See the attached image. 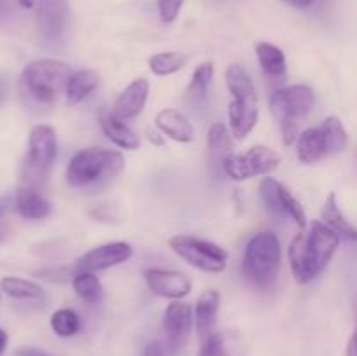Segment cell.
<instances>
[{
	"mask_svg": "<svg viewBox=\"0 0 357 356\" xmlns=\"http://www.w3.org/2000/svg\"><path fill=\"white\" fill-rule=\"evenodd\" d=\"M20 2L21 7H24V9H30V7L37 6V0H17Z\"/></svg>",
	"mask_w": 357,
	"mask_h": 356,
	"instance_id": "f35d334b",
	"label": "cell"
},
{
	"mask_svg": "<svg viewBox=\"0 0 357 356\" xmlns=\"http://www.w3.org/2000/svg\"><path fill=\"white\" fill-rule=\"evenodd\" d=\"M340 241V236L323 220H314L303 232L296 234L288 250L289 265L296 281L307 285L316 279L330 264Z\"/></svg>",
	"mask_w": 357,
	"mask_h": 356,
	"instance_id": "6da1fadb",
	"label": "cell"
},
{
	"mask_svg": "<svg viewBox=\"0 0 357 356\" xmlns=\"http://www.w3.org/2000/svg\"><path fill=\"white\" fill-rule=\"evenodd\" d=\"M257 58L261 72L271 79H284L286 75V56L278 45L271 42H258Z\"/></svg>",
	"mask_w": 357,
	"mask_h": 356,
	"instance_id": "cb8c5ba5",
	"label": "cell"
},
{
	"mask_svg": "<svg viewBox=\"0 0 357 356\" xmlns=\"http://www.w3.org/2000/svg\"><path fill=\"white\" fill-rule=\"evenodd\" d=\"M0 239H2V229H0Z\"/></svg>",
	"mask_w": 357,
	"mask_h": 356,
	"instance_id": "ab89813d",
	"label": "cell"
},
{
	"mask_svg": "<svg viewBox=\"0 0 357 356\" xmlns=\"http://www.w3.org/2000/svg\"><path fill=\"white\" fill-rule=\"evenodd\" d=\"M51 328L58 337H73L80 330V318L73 309H58L51 316Z\"/></svg>",
	"mask_w": 357,
	"mask_h": 356,
	"instance_id": "f1b7e54d",
	"label": "cell"
},
{
	"mask_svg": "<svg viewBox=\"0 0 357 356\" xmlns=\"http://www.w3.org/2000/svg\"><path fill=\"white\" fill-rule=\"evenodd\" d=\"M98 122H100L101 129L105 135L108 136L112 143L122 150H136L139 147V136L126 124V121L119 119L108 108L101 107L98 110Z\"/></svg>",
	"mask_w": 357,
	"mask_h": 356,
	"instance_id": "2e32d148",
	"label": "cell"
},
{
	"mask_svg": "<svg viewBox=\"0 0 357 356\" xmlns=\"http://www.w3.org/2000/svg\"><path fill=\"white\" fill-rule=\"evenodd\" d=\"M132 257V248L124 241H114V243L101 244V246L93 248L82 257L77 258L73 271H103V269L114 267V265L124 264Z\"/></svg>",
	"mask_w": 357,
	"mask_h": 356,
	"instance_id": "7c38bea8",
	"label": "cell"
},
{
	"mask_svg": "<svg viewBox=\"0 0 357 356\" xmlns=\"http://www.w3.org/2000/svg\"><path fill=\"white\" fill-rule=\"evenodd\" d=\"M194 327V309L185 302H173L167 306L164 313V332H166V344L171 355L180 351L187 344Z\"/></svg>",
	"mask_w": 357,
	"mask_h": 356,
	"instance_id": "4fadbf2b",
	"label": "cell"
},
{
	"mask_svg": "<svg viewBox=\"0 0 357 356\" xmlns=\"http://www.w3.org/2000/svg\"><path fill=\"white\" fill-rule=\"evenodd\" d=\"M68 14L66 0H37L35 20L40 37L45 42H58L65 35Z\"/></svg>",
	"mask_w": 357,
	"mask_h": 356,
	"instance_id": "8fae6325",
	"label": "cell"
},
{
	"mask_svg": "<svg viewBox=\"0 0 357 356\" xmlns=\"http://www.w3.org/2000/svg\"><path fill=\"white\" fill-rule=\"evenodd\" d=\"M7 98V80L0 79V107H2V103L6 101Z\"/></svg>",
	"mask_w": 357,
	"mask_h": 356,
	"instance_id": "74e56055",
	"label": "cell"
},
{
	"mask_svg": "<svg viewBox=\"0 0 357 356\" xmlns=\"http://www.w3.org/2000/svg\"><path fill=\"white\" fill-rule=\"evenodd\" d=\"M213 75H215V66L211 61H204L195 68V72L192 73V79L188 82L187 94L194 101L204 100L206 94H208L209 84H211Z\"/></svg>",
	"mask_w": 357,
	"mask_h": 356,
	"instance_id": "83f0119b",
	"label": "cell"
},
{
	"mask_svg": "<svg viewBox=\"0 0 357 356\" xmlns=\"http://www.w3.org/2000/svg\"><path fill=\"white\" fill-rule=\"evenodd\" d=\"M155 126L162 135L180 143H188L194 140V126L181 112L174 108H164L155 115Z\"/></svg>",
	"mask_w": 357,
	"mask_h": 356,
	"instance_id": "d6986e66",
	"label": "cell"
},
{
	"mask_svg": "<svg viewBox=\"0 0 357 356\" xmlns=\"http://www.w3.org/2000/svg\"><path fill=\"white\" fill-rule=\"evenodd\" d=\"M279 205H281L282 215L291 218L296 225L302 227V229H305V227L309 225V223H307V215L302 202H300L282 184L279 185Z\"/></svg>",
	"mask_w": 357,
	"mask_h": 356,
	"instance_id": "f546056e",
	"label": "cell"
},
{
	"mask_svg": "<svg viewBox=\"0 0 357 356\" xmlns=\"http://www.w3.org/2000/svg\"><path fill=\"white\" fill-rule=\"evenodd\" d=\"M7 342H9V335H7L6 330H2V328H0V355L6 351Z\"/></svg>",
	"mask_w": 357,
	"mask_h": 356,
	"instance_id": "8d00e7d4",
	"label": "cell"
},
{
	"mask_svg": "<svg viewBox=\"0 0 357 356\" xmlns=\"http://www.w3.org/2000/svg\"><path fill=\"white\" fill-rule=\"evenodd\" d=\"M347 356H357V328L354 330V334L351 335V339H349Z\"/></svg>",
	"mask_w": 357,
	"mask_h": 356,
	"instance_id": "e575fe53",
	"label": "cell"
},
{
	"mask_svg": "<svg viewBox=\"0 0 357 356\" xmlns=\"http://www.w3.org/2000/svg\"><path fill=\"white\" fill-rule=\"evenodd\" d=\"M149 290L155 295L164 299H183L190 293L192 281L187 274L180 271H169V269H145L143 272Z\"/></svg>",
	"mask_w": 357,
	"mask_h": 356,
	"instance_id": "5bb4252c",
	"label": "cell"
},
{
	"mask_svg": "<svg viewBox=\"0 0 357 356\" xmlns=\"http://www.w3.org/2000/svg\"><path fill=\"white\" fill-rule=\"evenodd\" d=\"M73 70L59 59H35L20 75V94L28 107H51L65 93Z\"/></svg>",
	"mask_w": 357,
	"mask_h": 356,
	"instance_id": "7a4b0ae2",
	"label": "cell"
},
{
	"mask_svg": "<svg viewBox=\"0 0 357 356\" xmlns=\"http://www.w3.org/2000/svg\"><path fill=\"white\" fill-rule=\"evenodd\" d=\"M278 152L264 145H255L244 154H230L223 163V173L237 181H244L253 177H264L271 171L278 170Z\"/></svg>",
	"mask_w": 357,
	"mask_h": 356,
	"instance_id": "30bf717a",
	"label": "cell"
},
{
	"mask_svg": "<svg viewBox=\"0 0 357 356\" xmlns=\"http://www.w3.org/2000/svg\"><path fill=\"white\" fill-rule=\"evenodd\" d=\"M72 286L77 295L87 304H96L101 299V295H103V286H101V281L98 279V276L94 272H73Z\"/></svg>",
	"mask_w": 357,
	"mask_h": 356,
	"instance_id": "484cf974",
	"label": "cell"
},
{
	"mask_svg": "<svg viewBox=\"0 0 357 356\" xmlns=\"http://www.w3.org/2000/svg\"><path fill=\"white\" fill-rule=\"evenodd\" d=\"M281 267V243L274 232H257L244 248L243 274L258 290L271 288Z\"/></svg>",
	"mask_w": 357,
	"mask_h": 356,
	"instance_id": "5b68a950",
	"label": "cell"
},
{
	"mask_svg": "<svg viewBox=\"0 0 357 356\" xmlns=\"http://www.w3.org/2000/svg\"><path fill=\"white\" fill-rule=\"evenodd\" d=\"M169 355L171 351L169 348H167L166 342L155 341V342H150V344L146 346L142 356H169Z\"/></svg>",
	"mask_w": 357,
	"mask_h": 356,
	"instance_id": "d6a6232c",
	"label": "cell"
},
{
	"mask_svg": "<svg viewBox=\"0 0 357 356\" xmlns=\"http://www.w3.org/2000/svg\"><path fill=\"white\" fill-rule=\"evenodd\" d=\"M282 2H286L291 7H296V9H307L314 0H282Z\"/></svg>",
	"mask_w": 357,
	"mask_h": 356,
	"instance_id": "d590c367",
	"label": "cell"
},
{
	"mask_svg": "<svg viewBox=\"0 0 357 356\" xmlns=\"http://www.w3.org/2000/svg\"><path fill=\"white\" fill-rule=\"evenodd\" d=\"M246 344L236 332H213L202 341L197 356H243Z\"/></svg>",
	"mask_w": 357,
	"mask_h": 356,
	"instance_id": "ffe728a7",
	"label": "cell"
},
{
	"mask_svg": "<svg viewBox=\"0 0 357 356\" xmlns=\"http://www.w3.org/2000/svg\"><path fill=\"white\" fill-rule=\"evenodd\" d=\"M183 2L185 0H157L160 20L164 23H173L178 17V14H180Z\"/></svg>",
	"mask_w": 357,
	"mask_h": 356,
	"instance_id": "1f68e13d",
	"label": "cell"
},
{
	"mask_svg": "<svg viewBox=\"0 0 357 356\" xmlns=\"http://www.w3.org/2000/svg\"><path fill=\"white\" fill-rule=\"evenodd\" d=\"M323 222L328 223L340 236V239H345L347 243H352L357 246V229L345 218L342 209L338 208L337 195L333 192L328 195L326 202L323 206Z\"/></svg>",
	"mask_w": 357,
	"mask_h": 356,
	"instance_id": "603a6c76",
	"label": "cell"
},
{
	"mask_svg": "<svg viewBox=\"0 0 357 356\" xmlns=\"http://www.w3.org/2000/svg\"><path fill=\"white\" fill-rule=\"evenodd\" d=\"M149 91L150 84L146 79L132 80V82L119 94L112 112H114L119 119H122V121L135 119L136 115L142 114V110L145 108L146 100H149Z\"/></svg>",
	"mask_w": 357,
	"mask_h": 356,
	"instance_id": "9a60e30c",
	"label": "cell"
},
{
	"mask_svg": "<svg viewBox=\"0 0 357 356\" xmlns=\"http://www.w3.org/2000/svg\"><path fill=\"white\" fill-rule=\"evenodd\" d=\"M187 63H188V56L178 51L157 52V54H153L152 58L149 59L150 70L159 77L173 75V73L183 70L185 66H187Z\"/></svg>",
	"mask_w": 357,
	"mask_h": 356,
	"instance_id": "4316f807",
	"label": "cell"
},
{
	"mask_svg": "<svg viewBox=\"0 0 357 356\" xmlns=\"http://www.w3.org/2000/svg\"><path fill=\"white\" fill-rule=\"evenodd\" d=\"M349 136L337 115H330L321 124L305 129L296 138V156L303 164H314L342 152Z\"/></svg>",
	"mask_w": 357,
	"mask_h": 356,
	"instance_id": "52a82bcc",
	"label": "cell"
},
{
	"mask_svg": "<svg viewBox=\"0 0 357 356\" xmlns=\"http://www.w3.org/2000/svg\"><path fill=\"white\" fill-rule=\"evenodd\" d=\"M124 156L117 150H107L101 147L79 150L70 159L66 168V181L72 187L86 188L108 181L124 171Z\"/></svg>",
	"mask_w": 357,
	"mask_h": 356,
	"instance_id": "277c9868",
	"label": "cell"
},
{
	"mask_svg": "<svg viewBox=\"0 0 357 356\" xmlns=\"http://www.w3.org/2000/svg\"><path fill=\"white\" fill-rule=\"evenodd\" d=\"M220 304H222V297L216 290H206L195 302L194 309V323L195 330H197L199 337L204 341L209 335L215 332L216 316H218Z\"/></svg>",
	"mask_w": 357,
	"mask_h": 356,
	"instance_id": "e0dca14e",
	"label": "cell"
},
{
	"mask_svg": "<svg viewBox=\"0 0 357 356\" xmlns=\"http://www.w3.org/2000/svg\"><path fill=\"white\" fill-rule=\"evenodd\" d=\"M0 288L13 297L14 300H21V302H30V304H44L47 295H45L44 288L37 283L30 281V279L16 278V276H6L0 281Z\"/></svg>",
	"mask_w": 357,
	"mask_h": 356,
	"instance_id": "7402d4cb",
	"label": "cell"
},
{
	"mask_svg": "<svg viewBox=\"0 0 357 356\" xmlns=\"http://www.w3.org/2000/svg\"><path fill=\"white\" fill-rule=\"evenodd\" d=\"M14 206H16V212L20 213V216H23L24 220H44L52 212L51 202L38 192V188L28 187V185H23L16 192Z\"/></svg>",
	"mask_w": 357,
	"mask_h": 356,
	"instance_id": "ac0fdd59",
	"label": "cell"
},
{
	"mask_svg": "<svg viewBox=\"0 0 357 356\" xmlns=\"http://www.w3.org/2000/svg\"><path fill=\"white\" fill-rule=\"evenodd\" d=\"M98 86V73L91 68H80L72 73L66 86L65 96L68 105H79L80 101L86 100Z\"/></svg>",
	"mask_w": 357,
	"mask_h": 356,
	"instance_id": "d4e9b609",
	"label": "cell"
},
{
	"mask_svg": "<svg viewBox=\"0 0 357 356\" xmlns=\"http://www.w3.org/2000/svg\"><path fill=\"white\" fill-rule=\"evenodd\" d=\"M279 185L281 181L274 180V178H264L258 185V191H260V201L265 209L275 218H284L281 205H279Z\"/></svg>",
	"mask_w": 357,
	"mask_h": 356,
	"instance_id": "4dcf8cb0",
	"label": "cell"
},
{
	"mask_svg": "<svg viewBox=\"0 0 357 356\" xmlns=\"http://www.w3.org/2000/svg\"><path fill=\"white\" fill-rule=\"evenodd\" d=\"M316 105V94L312 87L305 84L281 87L271 96V112L279 122L282 140L286 145H291L298 138V126L303 117L312 112Z\"/></svg>",
	"mask_w": 357,
	"mask_h": 356,
	"instance_id": "8992f818",
	"label": "cell"
},
{
	"mask_svg": "<svg viewBox=\"0 0 357 356\" xmlns=\"http://www.w3.org/2000/svg\"><path fill=\"white\" fill-rule=\"evenodd\" d=\"M208 154L211 170L215 173L223 171V163L232 154V133L222 122L211 126L208 133Z\"/></svg>",
	"mask_w": 357,
	"mask_h": 356,
	"instance_id": "44dd1931",
	"label": "cell"
},
{
	"mask_svg": "<svg viewBox=\"0 0 357 356\" xmlns=\"http://www.w3.org/2000/svg\"><path fill=\"white\" fill-rule=\"evenodd\" d=\"M169 248L187 264L202 272H222L227 267V251L208 239L178 234L169 239Z\"/></svg>",
	"mask_w": 357,
	"mask_h": 356,
	"instance_id": "9c48e42d",
	"label": "cell"
},
{
	"mask_svg": "<svg viewBox=\"0 0 357 356\" xmlns=\"http://www.w3.org/2000/svg\"><path fill=\"white\" fill-rule=\"evenodd\" d=\"M56 154H58V138L54 128L47 124L33 126L28 136V154L23 168L24 185L35 188L40 187L54 164Z\"/></svg>",
	"mask_w": 357,
	"mask_h": 356,
	"instance_id": "ba28073f",
	"label": "cell"
},
{
	"mask_svg": "<svg viewBox=\"0 0 357 356\" xmlns=\"http://www.w3.org/2000/svg\"><path fill=\"white\" fill-rule=\"evenodd\" d=\"M227 87L232 96L229 105L230 133L244 140L258 122V94L253 79L241 65H230L225 72Z\"/></svg>",
	"mask_w": 357,
	"mask_h": 356,
	"instance_id": "3957f363",
	"label": "cell"
},
{
	"mask_svg": "<svg viewBox=\"0 0 357 356\" xmlns=\"http://www.w3.org/2000/svg\"><path fill=\"white\" fill-rule=\"evenodd\" d=\"M16 356H52L49 353L42 351V349L37 348H21L16 351Z\"/></svg>",
	"mask_w": 357,
	"mask_h": 356,
	"instance_id": "836d02e7",
	"label": "cell"
}]
</instances>
